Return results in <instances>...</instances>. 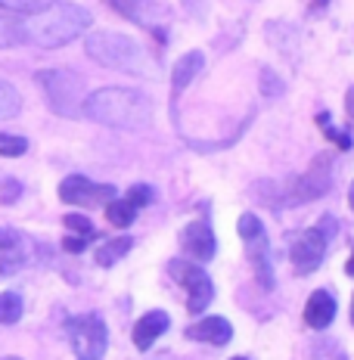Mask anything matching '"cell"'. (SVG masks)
<instances>
[{"label": "cell", "mask_w": 354, "mask_h": 360, "mask_svg": "<svg viewBox=\"0 0 354 360\" xmlns=\"http://www.w3.org/2000/svg\"><path fill=\"white\" fill-rule=\"evenodd\" d=\"M115 10H122L127 19L140 22L146 28H159L168 22V10L162 4H153V0H115Z\"/></svg>", "instance_id": "obj_13"}, {"label": "cell", "mask_w": 354, "mask_h": 360, "mask_svg": "<svg viewBox=\"0 0 354 360\" xmlns=\"http://www.w3.org/2000/svg\"><path fill=\"white\" fill-rule=\"evenodd\" d=\"M19 109H22V96L16 94V87H10V84L0 81V122L19 115Z\"/></svg>", "instance_id": "obj_22"}, {"label": "cell", "mask_w": 354, "mask_h": 360, "mask_svg": "<svg viewBox=\"0 0 354 360\" xmlns=\"http://www.w3.org/2000/svg\"><path fill=\"white\" fill-rule=\"evenodd\" d=\"M351 323H354V298H351Z\"/></svg>", "instance_id": "obj_34"}, {"label": "cell", "mask_w": 354, "mask_h": 360, "mask_svg": "<svg viewBox=\"0 0 354 360\" xmlns=\"http://www.w3.org/2000/svg\"><path fill=\"white\" fill-rule=\"evenodd\" d=\"M202 65H206V59H202L199 50H193V53H184V56L177 59L175 72H171V87H175V94H180V90L190 87V81L202 72Z\"/></svg>", "instance_id": "obj_17"}, {"label": "cell", "mask_w": 354, "mask_h": 360, "mask_svg": "<svg viewBox=\"0 0 354 360\" xmlns=\"http://www.w3.org/2000/svg\"><path fill=\"white\" fill-rule=\"evenodd\" d=\"M336 317V298L327 289H317L305 304V323L311 329H327Z\"/></svg>", "instance_id": "obj_14"}, {"label": "cell", "mask_w": 354, "mask_h": 360, "mask_svg": "<svg viewBox=\"0 0 354 360\" xmlns=\"http://www.w3.org/2000/svg\"><path fill=\"white\" fill-rule=\"evenodd\" d=\"M22 317V295L19 292H0V323L10 326Z\"/></svg>", "instance_id": "obj_20"}, {"label": "cell", "mask_w": 354, "mask_h": 360, "mask_svg": "<svg viewBox=\"0 0 354 360\" xmlns=\"http://www.w3.org/2000/svg\"><path fill=\"white\" fill-rule=\"evenodd\" d=\"M348 274L354 276V255H351V261H348Z\"/></svg>", "instance_id": "obj_33"}, {"label": "cell", "mask_w": 354, "mask_h": 360, "mask_svg": "<svg viewBox=\"0 0 354 360\" xmlns=\"http://www.w3.org/2000/svg\"><path fill=\"white\" fill-rule=\"evenodd\" d=\"M239 236L246 243V255L252 261L255 274H258L261 286L270 289L274 286V270H270V243H267V230L261 224L258 214H243L239 217Z\"/></svg>", "instance_id": "obj_8"}, {"label": "cell", "mask_w": 354, "mask_h": 360, "mask_svg": "<svg viewBox=\"0 0 354 360\" xmlns=\"http://www.w3.org/2000/svg\"><path fill=\"white\" fill-rule=\"evenodd\" d=\"M87 56L96 59L106 69H118L127 75H149L153 72V59L140 47L134 37L118 34V32H96L84 44Z\"/></svg>", "instance_id": "obj_3"}, {"label": "cell", "mask_w": 354, "mask_h": 360, "mask_svg": "<svg viewBox=\"0 0 354 360\" xmlns=\"http://www.w3.org/2000/svg\"><path fill=\"white\" fill-rule=\"evenodd\" d=\"M348 205H351V212H354V180H351V190H348Z\"/></svg>", "instance_id": "obj_32"}, {"label": "cell", "mask_w": 354, "mask_h": 360, "mask_svg": "<svg viewBox=\"0 0 354 360\" xmlns=\"http://www.w3.org/2000/svg\"><path fill=\"white\" fill-rule=\"evenodd\" d=\"M233 360H246V357H233Z\"/></svg>", "instance_id": "obj_36"}, {"label": "cell", "mask_w": 354, "mask_h": 360, "mask_svg": "<svg viewBox=\"0 0 354 360\" xmlns=\"http://www.w3.org/2000/svg\"><path fill=\"white\" fill-rule=\"evenodd\" d=\"M168 314L165 311H149V314H143V317L137 320V326H134V345H137L140 351H146L149 345H153L159 335L168 329Z\"/></svg>", "instance_id": "obj_16"}, {"label": "cell", "mask_w": 354, "mask_h": 360, "mask_svg": "<svg viewBox=\"0 0 354 360\" xmlns=\"http://www.w3.org/2000/svg\"><path fill=\"white\" fill-rule=\"evenodd\" d=\"M4 202H13V199H16L19 196V190H22V186L16 184V180H6V186H4Z\"/></svg>", "instance_id": "obj_30"}, {"label": "cell", "mask_w": 354, "mask_h": 360, "mask_svg": "<svg viewBox=\"0 0 354 360\" xmlns=\"http://www.w3.org/2000/svg\"><path fill=\"white\" fill-rule=\"evenodd\" d=\"M4 360H19V357H4Z\"/></svg>", "instance_id": "obj_35"}, {"label": "cell", "mask_w": 354, "mask_h": 360, "mask_svg": "<svg viewBox=\"0 0 354 360\" xmlns=\"http://www.w3.org/2000/svg\"><path fill=\"white\" fill-rule=\"evenodd\" d=\"M22 37L37 47H63L90 28V13L78 4H53L22 22Z\"/></svg>", "instance_id": "obj_2"}, {"label": "cell", "mask_w": 354, "mask_h": 360, "mask_svg": "<svg viewBox=\"0 0 354 360\" xmlns=\"http://www.w3.org/2000/svg\"><path fill=\"white\" fill-rule=\"evenodd\" d=\"M127 202H131L134 208H143V205H149V202L156 199V190L149 184H134L131 190H127V196H125Z\"/></svg>", "instance_id": "obj_24"}, {"label": "cell", "mask_w": 354, "mask_h": 360, "mask_svg": "<svg viewBox=\"0 0 354 360\" xmlns=\"http://www.w3.org/2000/svg\"><path fill=\"white\" fill-rule=\"evenodd\" d=\"M348 112H351V118H354V87L348 90Z\"/></svg>", "instance_id": "obj_31"}, {"label": "cell", "mask_w": 354, "mask_h": 360, "mask_svg": "<svg viewBox=\"0 0 354 360\" xmlns=\"http://www.w3.org/2000/svg\"><path fill=\"white\" fill-rule=\"evenodd\" d=\"M28 149V140L25 137H13V134H0V155L6 159H16Z\"/></svg>", "instance_id": "obj_23"}, {"label": "cell", "mask_w": 354, "mask_h": 360, "mask_svg": "<svg viewBox=\"0 0 354 360\" xmlns=\"http://www.w3.org/2000/svg\"><path fill=\"white\" fill-rule=\"evenodd\" d=\"M106 217H109V224H115V227H131L134 217H137V208H134L127 199H112L106 205Z\"/></svg>", "instance_id": "obj_19"}, {"label": "cell", "mask_w": 354, "mask_h": 360, "mask_svg": "<svg viewBox=\"0 0 354 360\" xmlns=\"http://www.w3.org/2000/svg\"><path fill=\"white\" fill-rule=\"evenodd\" d=\"M187 335L196 342H208V345H227L233 339V326L224 317H202L199 323H193L187 329Z\"/></svg>", "instance_id": "obj_15"}, {"label": "cell", "mask_w": 354, "mask_h": 360, "mask_svg": "<svg viewBox=\"0 0 354 360\" xmlns=\"http://www.w3.org/2000/svg\"><path fill=\"white\" fill-rule=\"evenodd\" d=\"M37 81L44 84V96H47L50 109L59 115H78L84 112V78L69 69H53L41 72Z\"/></svg>", "instance_id": "obj_5"}, {"label": "cell", "mask_w": 354, "mask_h": 360, "mask_svg": "<svg viewBox=\"0 0 354 360\" xmlns=\"http://www.w3.org/2000/svg\"><path fill=\"white\" fill-rule=\"evenodd\" d=\"M63 249H65V252H75V255H78V252H84V249H87V239H84V236H65Z\"/></svg>", "instance_id": "obj_28"}, {"label": "cell", "mask_w": 354, "mask_h": 360, "mask_svg": "<svg viewBox=\"0 0 354 360\" xmlns=\"http://www.w3.org/2000/svg\"><path fill=\"white\" fill-rule=\"evenodd\" d=\"M59 199L69 205H109L115 199V190L106 184H94L81 174H72L59 184Z\"/></svg>", "instance_id": "obj_10"}, {"label": "cell", "mask_w": 354, "mask_h": 360, "mask_svg": "<svg viewBox=\"0 0 354 360\" xmlns=\"http://www.w3.org/2000/svg\"><path fill=\"white\" fill-rule=\"evenodd\" d=\"M69 339L78 360H103L109 345V333H106V323L96 314H81V317L69 320Z\"/></svg>", "instance_id": "obj_7"}, {"label": "cell", "mask_w": 354, "mask_h": 360, "mask_svg": "<svg viewBox=\"0 0 354 360\" xmlns=\"http://www.w3.org/2000/svg\"><path fill=\"white\" fill-rule=\"evenodd\" d=\"M84 115L122 131H143L153 124V103L140 90L103 87L84 100Z\"/></svg>", "instance_id": "obj_1"}, {"label": "cell", "mask_w": 354, "mask_h": 360, "mask_svg": "<svg viewBox=\"0 0 354 360\" xmlns=\"http://www.w3.org/2000/svg\"><path fill=\"white\" fill-rule=\"evenodd\" d=\"M206 4H208V0H184V6H187V10H190L193 13V16H206Z\"/></svg>", "instance_id": "obj_29"}, {"label": "cell", "mask_w": 354, "mask_h": 360, "mask_svg": "<svg viewBox=\"0 0 354 360\" xmlns=\"http://www.w3.org/2000/svg\"><path fill=\"white\" fill-rule=\"evenodd\" d=\"M56 0H0V10L10 13H22V16H34V13H44L47 6H53Z\"/></svg>", "instance_id": "obj_21"}, {"label": "cell", "mask_w": 354, "mask_h": 360, "mask_svg": "<svg viewBox=\"0 0 354 360\" xmlns=\"http://www.w3.org/2000/svg\"><path fill=\"white\" fill-rule=\"evenodd\" d=\"M336 165H333V155L323 153L311 162V168L305 171L301 177L289 180L286 186H277V196H270L267 202L270 205H301V202H314L320 196H327L329 186H333V177H336Z\"/></svg>", "instance_id": "obj_4"}, {"label": "cell", "mask_w": 354, "mask_h": 360, "mask_svg": "<svg viewBox=\"0 0 354 360\" xmlns=\"http://www.w3.org/2000/svg\"><path fill=\"white\" fill-rule=\"evenodd\" d=\"M32 261V243L16 230H0V276H10Z\"/></svg>", "instance_id": "obj_11"}, {"label": "cell", "mask_w": 354, "mask_h": 360, "mask_svg": "<svg viewBox=\"0 0 354 360\" xmlns=\"http://www.w3.org/2000/svg\"><path fill=\"white\" fill-rule=\"evenodd\" d=\"M320 124H323V131H327V137H329V140H336V143L342 146V149H348V146H351V137H348V134H342L339 127L329 124V115H320Z\"/></svg>", "instance_id": "obj_27"}, {"label": "cell", "mask_w": 354, "mask_h": 360, "mask_svg": "<svg viewBox=\"0 0 354 360\" xmlns=\"http://www.w3.org/2000/svg\"><path fill=\"white\" fill-rule=\"evenodd\" d=\"M336 233V221L333 214H323V221L317 227L305 230V233L296 236V243H292V264H296L298 274H314L320 264H323V255H327V243L329 236Z\"/></svg>", "instance_id": "obj_6"}, {"label": "cell", "mask_w": 354, "mask_h": 360, "mask_svg": "<svg viewBox=\"0 0 354 360\" xmlns=\"http://www.w3.org/2000/svg\"><path fill=\"white\" fill-rule=\"evenodd\" d=\"M180 245H184V252L190 255L193 261H212L215 252H217L212 224H208V221H193V224H187L184 233H180Z\"/></svg>", "instance_id": "obj_12"}, {"label": "cell", "mask_w": 354, "mask_h": 360, "mask_svg": "<svg viewBox=\"0 0 354 360\" xmlns=\"http://www.w3.org/2000/svg\"><path fill=\"white\" fill-rule=\"evenodd\" d=\"M25 37H22V28L13 25V22L0 19V47H16V44H22Z\"/></svg>", "instance_id": "obj_25"}, {"label": "cell", "mask_w": 354, "mask_h": 360, "mask_svg": "<svg viewBox=\"0 0 354 360\" xmlns=\"http://www.w3.org/2000/svg\"><path fill=\"white\" fill-rule=\"evenodd\" d=\"M65 227H69L75 236L94 239V224H90L87 217H81V214H69V217H65Z\"/></svg>", "instance_id": "obj_26"}, {"label": "cell", "mask_w": 354, "mask_h": 360, "mask_svg": "<svg viewBox=\"0 0 354 360\" xmlns=\"http://www.w3.org/2000/svg\"><path fill=\"white\" fill-rule=\"evenodd\" d=\"M171 276L180 283V286L187 289V295H190V302H187V307H190V314H202L208 307V302L215 298V286L212 280H208V274L202 267H196L193 261H171Z\"/></svg>", "instance_id": "obj_9"}, {"label": "cell", "mask_w": 354, "mask_h": 360, "mask_svg": "<svg viewBox=\"0 0 354 360\" xmlns=\"http://www.w3.org/2000/svg\"><path fill=\"white\" fill-rule=\"evenodd\" d=\"M134 239L131 236H118V239H109V243H103L100 249H96V264L100 267H112L115 261H122L127 252H131Z\"/></svg>", "instance_id": "obj_18"}]
</instances>
